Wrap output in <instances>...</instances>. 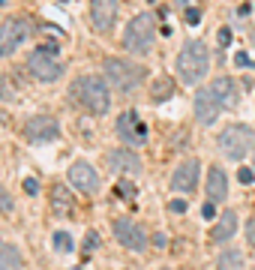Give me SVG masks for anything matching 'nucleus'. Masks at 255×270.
Masks as SVG:
<instances>
[{"label":"nucleus","mask_w":255,"mask_h":270,"mask_svg":"<svg viewBox=\"0 0 255 270\" xmlns=\"http://www.w3.org/2000/svg\"><path fill=\"white\" fill-rule=\"evenodd\" d=\"M210 69V51L204 42L198 39H189L183 48H180L177 54V75H180V81H186V84H198L204 75Z\"/></svg>","instance_id":"1"},{"label":"nucleus","mask_w":255,"mask_h":270,"mask_svg":"<svg viewBox=\"0 0 255 270\" xmlns=\"http://www.w3.org/2000/svg\"><path fill=\"white\" fill-rule=\"evenodd\" d=\"M102 72H105V81L111 84L114 90H135L144 78H147V69L141 63H132L126 57H105L102 63Z\"/></svg>","instance_id":"2"},{"label":"nucleus","mask_w":255,"mask_h":270,"mask_svg":"<svg viewBox=\"0 0 255 270\" xmlns=\"http://www.w3.org/2000/svg\"><path fill=\"white\" fill-rule=\"evenodd\" d=\"M72 99H75L81 108H87L90 114H105L108 105H111V96H108V84L96 75H81L72 87Z\"/></svg>","instance_id":"3"},{"label":"nucleus","mask_w":255,"mask_h":270,"mask_svg":"<svg viewBox=\"0 0 255 270\" xmlns=\"http://www.w3.org/2000/svg\"><path fill=\"white\" fill-rule=\"evenodd\" d=\"M156 42V21L150 12H141L135 15L129 24H126V33H123V45L126 51L132 54H147Z\"/></svg>","instance_id":"4"},{"label":"nucleus","mask_w":255,"mask_h":270,"mask_svg":"<svg viewBox=\"0 0 255 270\" xmlns=\"http://www.w3.org/2000/svg\"><path fill=\"white\" fill-rule=\"evenodd\" d=\"M252 144H255V135H252V126L246 123H231L219 132V150L234 162L243 159L246 153H252Z\"/></svg>","instance_id":"5"},{"label":"nucleus","mask_w":255,"mask_h":270,"mask_svg":"<svg viewBox=\"0 0 255 270\" xmlns=\"http://www.w3.org/2000/svg\"><path fill=\"white\" fill-rule=\"evenodd\" d=\"M27 69H30L33 78L42 81V84H51V81H57L60 75H63V63H57L54 54H48V51H42V48H36V51L27 57Z\"/></svg>","instance_id":"6"},{"label":"nucleus","mask_w":255,"mask_h":270,"mask_svg":"<svg viewBox=\"0 0 255 270\" xmlns=\"http://www.w3.org/2000/svg\"><path fill=\"white\" fill-rule=\"evenodd\" d=\"M114 237H117L120 246H126L132 252H144V249H147V234H144V228L138 222L126 219V216L114 219Z\"/></svg>","instance_id":"7"},{"label":"nucleus","mask_w":255,"mask_h":270,"mask_svg":"<svg viewBox=\"0 0 255 270\" xmlns=\"http://www.w3.org/2000/svg\"><path fill=\"white\" fill-rule=\"evenodd\" d=\"M105 165L111 168L114 174H120V177H138L141 174V159H138V153H132L129 147L108 150L105 153Z\"/></svg>","instance_id":"8"},{"label":"nucleus","mask_w":255,"mask_h":270,"mask_svg":"<svg viewBox=\"0 0 255 270\" xmlns=\"http://www.w3.org/2000/svg\"><path fill=\"white\" fill-rule=\"evenodd\" d=\"M24 135L33 144H48L60 135V123L51 117V114H36V117H30L24 123Z\"/></svg>","instance_id":"9"},{"label":"nucleus","mask_w":255,"mask_h":270,"mask_svg":"<svg viewBox=\"0 0 255 270\" xmlns=\"http://www.w3.org/2000/svg\"><path fill=\"white\" fill-rule=\"evenodd\" d=\"M27 39V24L21 18H6L0 24V57H9Z\"/></svg>","instance_id":"10"},{"label":"nucleus","mask_w":255,"mask_h":270,"mask_svg":"<svg viewBox=\"0 0 255 270\" xmlns=\"http://www.w3.org/2000/svg\"><path fill=\"white\" fill-rule=\"evenodd\" d=\"M117 135L123 144H144L147 141V126L138 120L135 111H123L117 117Z\"/></svg>","instance_id":"11"},{"label":"nucleus","mask_w":255,"mask_h":270,"mask_svg":"<svg viewBox=\"0 0 255 270\" xmlns=\"http://www.w3.org/2000/svg\"><path fill=\"white\" fill-rule=\"evenodd\" d=\"M66 177H69V183L75 189H81L84 195H93V192L99 189V177H96V168L90 162H72Z\"/></svg>","instance_id":"12"},{"label":"nucleus","mask_w":255,"mask_h":270,"mask_svg":"<svg viewBox=\"0 0 255 270\" xmlns=\"http://www.w3.org/2000/svg\"><path fill=\"white\" fill-rule=\"evenodd\" d=\"M117 18V0H90V21L99 33H108Z\"/></svg>","instance_id":"13"},{"label":"nucleus","mask_w":255,"mask_h":270,"mask_svg":"<svg viewBox=\"0 0 255 270\" xmlns=\"http://www.w3.org/2000/svg\"><path fill=\"white\" fill-rule=\"evenodd\" d=\"M219 111H222V102L213 96V90H198L195 93V117H198V123H204V126L216 123Z\"/></svg>","instance_id":"14"},{"label":"nucleus","mask_w":255,"mask_h":270,"mask_svg":"<svg viewBox=\"0 0 255 270\" xmlns=\"http://www.w3.org/2000/svg\"><path fill=\"white\" fill-rule=\"evenodd\" d=\"M204 192H207V201L219 204L228 198V177L219 165H210V174H207V183H204Z\"/></svg>","instance_id":"15"},{"label":"nucleus","mask_w":255,"mask_h":270,"mask_svg":"<svg viewBox=\"0 0 255 270\" xmlns=\"http://www.w3.org/2000/svg\"><path fill=\"white\" fill-rule=\"evenodd\" d=\"M198 183V159H186V162H180L174 177H171V186L174 192H192Z\"/></svg>","instance_id":"16"},{"label":"nucleus","mask_w":255,"mask_h":270,"mask_svg":"<svg viewBox=\"0 0 255 270\" xmlns=\"http://www.w3.org/2000/svg\"><path fill=\"white\" fill-rule=\"evenodd\" d=\"M210 90H213V96H216V99L222 102V108H237V105H240V90H237L234 78H228V75L216 78V81L210 84Z\"/></svg>","instance_id":"17"},{"label":"nucleus","mask_w":255,"mask_h":270,"mask_svg":"<svg viewBox=\"0 0 255 270\" xmlns=\"http://www.w3.org/2000/svg\"><path fill=\"white\" fill-rule=\"evenodd\" d=\"M234 231H237V213L234 210H225L219 219H216V225L210 228V243H225V240H231Z\"/></svg>","instance_id":"18"},{"label":"nucleus","mask_w":255,"mask_h":270,"mask_svg":"<svg viewBox=\"0 0 255 270\" xmlns=\"http://www.w3.org/2000/svg\"><path fill=\"white\" fill-rule=\"evenodd\" d=\"M48 198H51V210L57 216H66V213H72V207H75V198H72V192L66 189V183H51Z\"/></svg>","instance_id":"19"},{"label":"nucleus","mask_w":255,"mask_h":270,"mask_svg":"<svg viewBox=\"0 0 255 270\" xmlns=\"http://www.w3.org/2000/svg\"><path fill=\"white\" fill-rule=\"evenodd\" d=\"M174 96V81L168 78V75H159V78L150 81V99L153 102H165Z\"/></svg>","instance_id":"20"},{"label":"nucleus","mask_w":255,"mask_h":270,"mask_svg":"<svg viewBox=\"0 0 255 270\" xmlns=\"http://www.w3.org/2000/svg\"><path fill=\"white\" fill-rule=\"evenodd\" d=\"M216 270H243V252L240 249H222L216 258Z\"/></svg>","instance_id":"21"},{"label":"nucleus","mask_w":255,"mask_h":270,"mask_svg":"<svg viewBox=\"0 0 255 270\" xmlns=\"http://www.w3.org/2000/svg\"><path fill=\"white\" fill-rule=\"evenodd\" d=\"M21 264V252L12 243H0V270H18Z\"/></svg>","instance_id":"22"},{"label":"nucleus","mask_w":255,"mask_h":270,"mask_svg":"<svg viewBox=\"0 0 255 270\" xmlns=\"http://www.w3.org/2000/svg\"><path fill=\"white\" fill-rule=\"evenodd\" d=\"M117 195H123L126 201H135V195H138L135 177H120V180H117Z\"/></svg>","instance_id":"23"},{"label":"nucleus","mask_w":255,"mask_h":270,"mask_svg":"<svg viewBox=\"0 0 255 270\" xmlns=\"http://www.w3.org/2000/svg\"><path fill=\"white\" fill-rule=\"evenodd\" d=\"M54 249L57 252H72V237L63 234V231H57V234H54Z\"/></svg>","instance_id":"24"},{"label":"nucleus","mask_w":255,"mask_h":270,"mask_svg":"<svg viewBox=\"0 0 255 270\" xmlns=\"http://www.w3.org/2000/svg\"><path fill=\"white\" fill-rule=\"evenodd\" d=\"M12 210H15V204H12V195H9V192H6L3 186H0V213H6V216H9Z\"/></svg>","instance_id":"25"},{"label":"nucleus","mask_w":255,"mask_h":270,"mask_svg":"<svg viewBox=\"0 0 255 270\" xmlns=\"http://www.w3.org/2000/svg\"><path fill=\"white\" fill-rule=\"evenodd\" d=\"M96 249H99V234H96V231H87V234H84V252L90 255Z\"/></svg>","instance_id":"26"},{"label":"nucleus","mask_w":255,"mask_h":270,"mask_svg":"<svg viewBox=\"0 0 255 270\" xmlns=\"http://www.w3.org/2000/svg\"><path fill=\"white\" fill-rule=\"evenodd\" d=\"M237 180H240L243 186H249V183L255 180V168H240V171H237Z\"/></svg>","instance_id":"27"},{"label":"nucleus","mask_w":255,"mask_h":270,"mask_svg":"<svg viewBox=\"0 0 255 270\" xmlns=\"http://www.w3.org/2000/svg\"><path fill=\"white\" fill-rule=\"evenodd\" d=\"M0 99H15V93L9 90V84H6L3 75H0Z\"/></svg>","instance_id":"28"},{"label":"nucleus","mask_w":255,"mask_h":270,"mask_svg":"<svg viewBox=\"0 0 255 270\" xmlns=\"http://www.w3.org/2000/svg\"><path fill=\"white\" fill-rule=\"evenodd\" d=\"M24 192H27V195H36V192H39V183H36L33 177H27L24 180Z\"/></svg>","instance_id":"29"},{"label":"nucleus","mask_w":255,"mask_h":270,"mask_svg":"<svg viewBox=\"0 0 255 270\" xmlns=\"http://www.w3.org/2000/svg\"><path fill=\"white\" fill-rule=\"evenodd\" d=\"M198 21H201V12H198L195 6H189V9H186V24H198Z\"/></svg>","instance_id":"30"},{"label":"nucleus","mask_w":255,"mask_h":270,"mask_svg":"<svg viewBox=\"0 0 255 270\" xmlns=\"http://www.w3.org/2000/svg\"><path fill=\"white\" fill-rule=\"evenodd\" d=\"M219 45H222V48H228V45H231V30H228V27H222V30H219Z\"/></svg>","instance_id":"31"},{"label":"nucleus","mask_w":255,"mask_h":270,"mask_svg":"<svg viewBox=\"0 0 255 270\" xmlns=\"http://www.w3.org/2000/svg\"><path fill=\"white\" fill-rule=\"evenodd\" d=\"M246 240H249V246H255V216H252L249 225H246Z\"/></svg>","instance_id":"32"},{"label":"nucleus","mask_w":255,"mask_h":270,"mask_svg":"<svg viewBox=\"0 0 255 270\" xmlns=\"http://www.w3.org/2000/svg\"><path fill=\"white\" fill-rule=\"evenodd\" d=\"M168 207H171V213H183V210H186V201H183V198H174Z\"/></svg>","instance_id":"33"},{"label":"nucleus","mask_w":255,"mask_h":270,"mask_svg":"<svg viewBox=\"0 0 255 270\" xmlns=\"http://www.w3.org/2000/svg\"><path fill=\"white\" fill-rule=\"evenodd\" d=\"M201 213H204V219H213V216H216V204H213V201H207V204L201 207Z\"/></svg>","instance_id":"34"},{"label":"nucleus","mask_w":255,"mask_h":270,"mask_svg":"<svg viewBox=\"0 0 255 270\" xmlns=\"http://www.w3.org/2000/svg\"><path fill=\"white\" fill-rule=\"evenodd\" d=\"M180 9H189V6H198V0H174Z\"/></svg>","instance_id":"35"},{"label":"nucleus","mask_w":255,"mask_h":270,"mask_svg":"<svg viewBox=\"0 0 255 270\" xmlns=\"http://www.w3.org/2000/svg\"><path fill=\"white\" fill-rule=\"evenodd\" d=\"M39 48H42V51H48V54H57V45H54V42H42Z\"/></svg>","instance_id":"36"},{"label":"nucleus","mask_w":255,"mask_h":270,"mask_svg":"<svg viewBox=\"0 0 255 270\" xmlns=\"http://www.w3.org/2000/svg\"><path fill=\"white\" fill-rule=\"evenodd\" d=\"M237 63H240V66H252V63H249V57H246V54H237Z\"/></svg>","instance_id":"37"},{"label":"nucleus","mask_w":255,"mask_h":270,"mask_svg":"<svg viewBox=\"0 0 255 270\" xmlns=\"http://www.w3.org/2000/svg\"><path fill=\"white\" fill-rule=\"evenodd\" d=\"M252 168H255V144H252Z\"/></svg>","instance_id":"38"},{"label":"nucleus","mask_w":255,"mask_h":270,"mask_svg":"<svg viewBox=\"0 0 255 270\" xmlns=\"http://www.w3.org/2000/svg\"><path fill=\"white\" fill-rule=\"evenodd\" d=\"M3 3H6V0H0V6H3Z\"/></svg>","instance_id":"39"}]
</instances>
